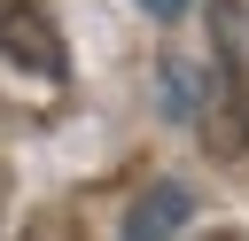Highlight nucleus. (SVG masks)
I'll return each mask as SVG.
<instances>
[{
  "label": "nucleus",
  "instance_id": "obj_1",
  "mask_svg": "<svg viewBox=\"0 0 249 241\" xmlns=\"http://www.w3.org/2000/svg\"><path fill=\"white\" fill-rule=\"evenodd\" d=\"M210 47H218V86H210L202 148L233 163V155H249V8L241 0L210 8Z\"/></svg>",
  "mask_w": 249,
  "mask_h": 241
},
{
  "label": "nucleus",
  "instance_id": "obj_2",
  "mask_svg": "<svg viewBox=\"0 0 249 241\" xmlns=\"http://www.w3.org/2000/svg\"><path fill=\"white\" fill-rule=\"evenodd\" d=\"M0 54L31 78H62L70 70V47L47 16V0H0Z\"/></svg>",
  "mask_w": 249,
  "mask_h": 241
},
{
  "label": "nucleus",
  "instance_id": "obj_3",
  "mask_svg": "<svg viewBox=\"0 0 249 241\" xmlns=\"http://www.w3.org/2000/svg\"><path fill=\"white\" fill-rule=\"evenodd\" d=\"M179 225H187V187H171V179H163V187H148V194L132 202L124 241H171Z\"/></svg>",
  "mask_w": 249,
  "mask_h": 241
},
{
  "label": "nucleus",
  "instance_id": "obj_4",
  "mask_svg": "<svg viewBox=\"0 0 249 241\" xmlns=\"http://www.w3.org/2000/svg\"><path fill=\"white\" fill-rule=\"evenodd\" d=\"M140 8H148V16H179L187 0H140Z\"/></svg>",
  "mask_w": 249,
  "mask_h": 241
},
{
  "label": "nucleus",
  "instance_id": "obj_5",
  "mask_svg": "<svg viewBox=\"0 0 249 241\" xmlns=\"http://www.w3.org/2000/svg\"><path fill=\"white\" fill-rule=\"evenodd\" d=\"M0 210H8V171H0Z\"/></svg>",
  "mask_w": 249,
  "mask_h": 241
}]
</instances>
